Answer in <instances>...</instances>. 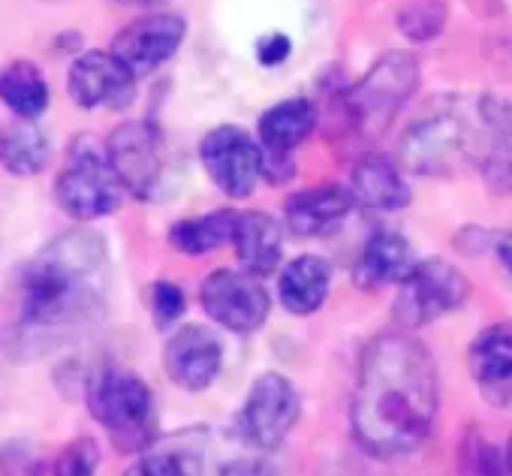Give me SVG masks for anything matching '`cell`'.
I'll return each instance as SVG.
<instances>
[{"mask_svg": "<svg viewBox=\"0 0 512 476\" xmlns=\"http://www.w3.org/2000/svg\"><path fill=\"white\" fill-rule=\"evenodd\" d=\"M353 193L341 184H323L302 190L284 202V220L293 235L311 238L335 229L353 208Z\"/></svg>", "mask_w": 512, "mask_h": 476, "instance_id": "obj_15", "label": "cell"}, {"mask_svg": "<svg viewBox=\"0 0 512 476\" xmlns=\"http://www.w3.org/2000/svg\"><path fill=\"white\" fill-rule=\"evenodd\" d=\"M443 25V4L437 0H416V4L407 7L404 19H401V28L407 37L413 40H428L440 31Z\"/></svg>", "mask_w": 512, "mask_h": 476, "instance_id": "obj_27", "label": "cell"}, {"mask_svg": "<svg viewBox=\"0 0 512 476\" xmlns=\"http://www.w3.org/2000/svg\"><path fill=\"white\" fill-rule=\"evenodd\" d=\"M121 7H145V4H154V0H115Z\"/></svg>", "mask_w": 512, "mask_h": 476, "instance_id": "obj_32", "label": "cell"}, {"mask_svg": "<svg viewBox=\"0 0 512 476\" xmlns=\"http://www.w3.org/2000/svg\"><path fill=\"white\" fill-rule=\"evenodd\" d=\"M470 284L467 278L449 266L446 260H425L398 284L395 296V320L401 326H428L467 302Z\"/></svg>", "mask_w": 512, "mask_h": 476, "instance_id": "obj_6", "label": "cell"}, {"mask_svg": "<svg viewBox=\"0 0 512 476\" xmlns=\"http://www.w3.org/2000/svg\"><path fill=\"white\" fill-rule=\"evenodd\" d=\"M220 476H281V473L260 458H235L220 470Z\"/></svg>", "mask_w": 512, "mask_h": 476, "instance_id": "obj_30", "label": "cell"}, {"mask_svg": "<svg viewBox=\"0 0 512 476\" xmlns=\"http://www.w3.org/2000/svg\"><path fill=\"white\" fill-rule=\"evenodd\" d=\"M235 254L247 275L266 278L278 269L284 254V232L281 223L266 211H238L235 223Z\"/></svg>", "mask_w": 512, "mask_h": 476, "instance_id": "obj_16", "label": "cell"}, {"mask_svg": "<svg viewBox=\"0 0 512 476\" xmlns=\"http://www.w3.org/2000/svg\"><path fill=\"white\" fill-rule=\"evenodd\" d=\"M332 287V266L323 257H296L278 278V296L290 314L308 317L323 308Z\"/></svg>", "mask_w": 512, "mask_h": 476, "instance_id": "obj_19", "label": "cell"}, {"mask_svg": "<svg viewBox=\"0 0 512 476\" xmlns=\"http://www.w3.org/2000/svg\"><path fill=\"white\" fill-rule=\"evenodd\" d=\"M470 371L485 386L512 380V323H494L473 338Z\"/></svg>", "mask_w": 512, "mask_h": 476, "instance_id": "obj_23", "label": "cell"}, {"mask_svg": "<svg viewBox=\"0 0 512 476\" xmlns=\"http://www.w3.org/2000/svg\"><path fill=\"white\" fill-rule=\"evenodd\" d=\"M503 458H506V470H509V476H512V437H509V443H506V452H503Z\"/></svg>", "mask_w": 512, "mask_h": 476, "instance_id": "obj_33", "label": "cell"}, {"mask_svg": "<svg viewBox=\"0 0 512 476\" xmlns=\"http://www.w3.org/2000/svg\"><path fill=\"white\" fill-rule=\"evenodd\" d=\"M467 136H470V127H467L464 115L446 109L431 118H422L419 124H413L404 133L401 157L410 169H416L422 175L446 172L455 160H461V154L467 148Z\"/></svg>", "mask_w": 512, "mask_h": 476, "instance_id": "obj_11", "label": "cell"}, {"mask_svg": "<svg viewBox=\"0 0 512 476\" xmlns=\"http://www.w3.org/2000/svg\"><path fill=\"white\" fill-rule=\"evenodd\" d=\"M416 269L413 248L398 232H377L362 248L353 278L362 290H380L389 284H401Z\"/></svg>", "mask_w": 512, "mask_h": 476, "instance_id": "obj_17", "label": "cell"}, {"mask_svg": "<svg viewBox=\"0 0 512 476\" xmlns=\"http://www.w3.org/2000/svg\"><path fill=\"white\" fill-rule=\"evenodd\" d=\"M290 52H293V46H290V40L284 34H269L260 46H256V58H260L263 64H269V67L287 61Z\"/></svg>", "mask_w": 512, "mask_h": 476, "instance_id": "obj_29", "label": "cell"}, {"mask_svg": "<svg viewBox=\"0 0 512 476\" xmlns=\"http://www.w3.org/2000/svg\"><path fill=\"white\" fill-rule=\"evenodd\" d=\"M199 302H202V311L217 326L238 332V335H250L260 329L272 308L269 293L260 284V278H253L247 272H232V269L211 272L199 287Z\"/></svg>", "mask_w": 512, "mask_h": 476, "instance_id": "obj_8", "label": "cell"}, {"mask_svg": "<svg viewBox=\"0 0 512 476\" xmlns=\"http://www.w3.org/2000/svg\"><path fill=\"white\" fill-rule=\"evenodd\" d=\"M97 464H100V449H97V443L88 440V437H79V440H73V443L58 455L55 476H94V473H97Z\"/></svg>", "mask_w": 512, "mask_h": 476, "instance_id": "obj_26", "label": "cell"}, {"mask_svg": "<svg viewBox=\"0 0 512 476\" xmlns=\"http://www.w3.org/2000/svg\"><path fill=\"white\" fill-rule=\"evenodd\" d=\"M124 181L118 178L109 151L97 139H76L67 154V166L55 181L58 205L76 220H97L121 208Z\"/></svg>", "mask_w": 512, "mask_h": 476, "instance_id": "obj_4", "label": "cell"}, {"mask_svg": "<svg viewBox=\"0 0 512 476\" xmlns=\"http://www.w3.org/2000/svg\"><path fill=\"white\" fill-rule=\"evenodd\" d=\"M148 299H151L148 305H151V317H154L157 329L175 326V323L181 320L184 308H187V299H184L181 287L172 284V281H157V284L151 287V296H148Z\"/></svg>", "mask_w": 512, "mask_h": 476, "instance_id": "obj_25", "label": "cell"}, {"mask_svg": "<svg viewBox=\"0 0 512 476\" xmlns=\"http://www.w3.org/2000/svg\"><path fill=\"white\" fill-rule=\"evenodd\" d=\"M106 151L127 193L139 199H151L160 190L166 157H163V139L151 124L127 121L115 127L106 142Z\"/></svg>", "mask_w": 512, "mask_h": 476, "instance_id": "obj_9", "label": "cell"}, {"mask_svg": "<svg viewBox=\"0 0 512 476\" xmlns=\"http://www.w3.org/2000/svg\"><path fill=\"white\" fill-rule=\"evenodd\" d=\"M0 100L22 118H37L49 106V82L31 61H16L0 70Z\"/></svg>", "mask_w": 512, "mask_h": 476, "instance_id": "obj_22", "label": "cell"}, {"mask_svg": "<svg viewBox=\"0 0 512 476\" xmlns=\"http://www.w3.org/2000/svg\"><path fill=\"white\" fill-rule=\"evenodd\" d=\"M103 245L73 232L19 272V326L40 344L88 326L103 305Z\"/></svg>", "mask_w": 512, "mask_h": 476, "instance_id": "obj_2", "label": "cell"}, {"mask_svg": "<svg viewBox=\"0 0 512 476\" xmlns=\"http://www.w3.org/2000/svg\"><path fill=\"white\" fill-rule=\"evenodd\" d=\"M163 365L166 374L175 386L187 392H202L208 389L220 368H223V347L220 338L208 326L187 323L172 332L163 350Z\"/></svg>", "mask_w": 512, "mask_h": 476, "instance_id": "obj_13", "label": "cell"}, {"mask_svg": "<svg viewBox=\"0 0 512 476\" xmlns=\"http://www.w3.org/2000/svg\"><path fill=\"white\" fill-rule=\"evenodd\" d=\"M440 410V377L431 353L410 335H380L365 347L350 422L359 446L395 458L425 443Z\"/></svg>", "mask_w": 512, "mask_h": 476, "instance_id": "obj_1", "label": "cell"}, {"mask_svg": "<svg viewBox=\"0 0 512 476\" xmlns=\"http://www.w3.org/2000/svg\"><path fill=\"white\" fill-rule=\"evenodd\" d=\"M202 166L208 178L232 199H244L253 193L256 181H260V145L232 124H220L211 130L199 145Z\"/></svg>", "mask_w": 512, "mask_h": 476, "instance_id": "obj_10", "label": "cell"}, {"mask_svg": "<svg viewBox=\"0 0 512 476\" xmlns=\"http://www.w3.org/2000/svg\"><path fill=\"white\" fill-rule=\"evenodd\" d=\"M124 476H187V470L175 455L154 452V455H142L136 464H130V470Z\"/></svg>", "mask_w": 512, "mask_h": 476, "instance_id": "obj_28", "label": "cell"}, {"mask_svg": "<svg viewBox=\"0 0 512 476\" xmlns=\"http://www.w3.org/2000/svg\"><path fill=\"white\" fill-rule=\"evenodd\" d=\"M350 193L359 205L374 211H398L410 202V187L404 175L383 154H365L356 163Z\"/></svg>", "mask_w": 512, "mask_h": 476, "instance_id": "obj_18", "label": "cell"}, {"mask_svg": "<svg viewBox=\"0 0 512 476\" xmlns=\"http://www.w3.org/2000/svg\"><path fill=\"white\" fill-rule=\"evenodd\" d=\"M416 85H419V64L413 55L392 52L380 58L371 67V73L344 97L350 127L365 139L380 136L389 127V121L398 115V109L407 103V97L416 91Z\"/></svg>", "mask_w": 512, "mask_h": 476, "instance_id": "obj_5", "label": "cell"}, {"mask_svg": "<svg viewBox=\"0 0 512 476\" xmlns=\"http://www.w3.org/2000/svg\"><path fill=\"white\" fill-rule=\"evenodd\" d=\"M317 127V109L305 97L284 100L260 118V148L269 154H293Z\"/></svg>", "mask_w": 512, "mask_h": 476, "instance_id": "obj_20", "label": "cell"}, {"mask_svg": "<svg viewBox=\"0 0 512 476\" xmlns=\"http://www.w3.org/2000/svg\"><path fill=\"white\" fill-rule=\"evenodd\" d=\"M494 254H497V260H500V266H503V272H506V278L512 284V232H500L494 238Z\"/></svg>", "mask_w": 512, "mask_h": 476, "instance_id": "obj_31", "label": "cell"}, {"mask_svg": "<svg viewBox=\"0 0 512 476\" xmlns=\"http://www.w3.org/2000/svg\"><path fill=\"white\" fill-rule=\"evenodd\" d=\"M187 25L181 16L172 13H157V16H145L133 25H127L115 40H112V55L121 58L136 76L157 70L160 64H166L184 43Z\"/></svg>", "mask_w": 512, "mask_h": 476, "instance_id": "obj_14", "label": "cell"}, {"mask_svg": "<svg viewBox=\"0 0 512 476\" xmlns=\"http://www.w3.org/2000/svg\"><path fill=\"white\" fill-rule=\"evenodd\" d=\"M88 410L121 452H142L154 443L157 410L142 377L121 368L94 374L88 383Z\"/></svg>", "mask_w": 512, "mask_h": 476, "instance_id": "obj_3", "label": "cell"}, {"mask_svg": "<svg viewBox=\"0 0 512 476\" xmlns=\"http://www.w3.org/2000/svg\"><path fill=\"white\" fill-rule=\"evenodd\" d=\"M235 223H238V211H232V208L187 217L169 229V245L187 257H202V254H211L223 245H232Z\"/></svg>", "mask_w": 512, "mask_h": 476, "instance_id": "obj_21", "label": "cell"}, {"mask_svg": "<svg viewBox=\"0 0 512 476\" xmlns=\"http://www.w3.org/2000/svg\"><path fill=\"white\" fill-rule=\"evenodd\" d=\"M302 401L296 386L278 374L269 371L263 377H256L244 407L238 413V434L256 449H275L287 440L293 425L299 422Z\"/></svg>", "mask_w": 512, "mask_h": 476, "instance_id": "obj_7", "label": "cell"}, {"mask_svg": "<svg viewBox=\"0 0 512 476\" xmlns=\"http://www.w3.org/2000/svg\"><path fill=\"white\" fill-rule=\"evenodd\" d=\"M136 79L112 52H85L70 67V97L82 109H124L136 94Z\"/></svg>", "mask_w": 512, "mask_h": 476, "instance_id": "obj_12", "label": "cell"}, {"mask_svg": "<svg viewBox=\"0 0 512 476\" xmlns=\"http://www.w3.org/2000/svg\"><path fill=\"white\" fill-rule=\"evenodd\" d=\"M0 163L13 175H34L49 163V139L46 133L25 118L22 124H10L0 133Z\"/></svg>", "mask_w": 512, "mask_h": 476, "instance_id": "obj_24", "label": "cell"}]
</instances>
